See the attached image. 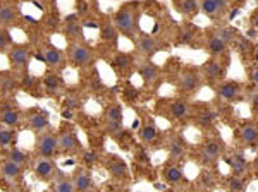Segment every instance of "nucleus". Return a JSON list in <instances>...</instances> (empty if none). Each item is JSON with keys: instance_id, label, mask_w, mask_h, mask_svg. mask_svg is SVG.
<instances>
[{"instance_id": "1", "label": "nucleus", "mask_w": 258, "mask_h": 192, "mask_svg": "<svg viewBox=\"0 0 258 192\" xmlns=\"http://www.w3.org/2000/svg\"><path fill=\"white\" fill-rule=\"evenodd\" d=\"M114 24L117 31L126 38L136 40L140 35V9L138 6L131 4V6H124L114 14Z\"/></svg>"}, {"instance_id": "2", "label": "nucleus", "mask_w": 258, "mask_h": 192, "mask_svg": "<svg viewBox=\"0 0 258 192\" xmlns=\"http://www.w3.org/2000/svg\"><path fill=\"white\" fill-rule=\"evenodd\" d=\"M7 60H9L11 70L16 74V76H23V74H28V69H30V60H31V52L28 45H19L14 43L12 47L7 50Z\"/></svg>"}, {"instance_id": "3", "label": "nucleus", "mask_w": 258, "mask_h": 192, "mask_svg": "<svg viewBox=\"0 0 258 192\" xmlns=\"http://www.w3.org/2000/svg\"><path fill=\"white\" fill-rule=\"evenodd\" d=\"M93 50H91L85 41H73L66 50L68 62L74 67H88L93 62Z\"/></svg>"}, {"instance_id": "4", "label": "nucleus", "mask_w": 258, "mask_h": 192, "mask_svg": "<svg viewBox=\"0 0 258 192\" xmlns=\"http://www.w3.org/2000/svg\"><path fill=\"white\" fill-rule=\"evenodd\" d=\"M35 151L36 156H43V158H53L60 154V148H59V136L53 134V132H41V134H36L35 139Z\"/></svg>"}, {"instance_id": "5", "label": "nucleus", "mask_w": 258, "mask_h": 192, "mask_svg": "<svg viewBox=\"0 0 258 192\" xmlns=\"http://www.w3.org/2000/svg\"><path fill=\"white\" fill-rule=\"evenodd\" d=\"M31 166H33V173H35V177L40 182H53L55 178L60 177L59 165L55 163L53 158L36 156V160L33 161Z\"/></svg>"}, {"instance_id": "6", "label": "nucleus", "mask_w": 258, "mask_h": 192, "mask_svg": "<svg viewBox=\"0 0 258 192\" xmlns=\"http://www.w3.org/2000/svg\"><path fill=\"white\" fill-rule=\"evenodd\" d=\"M203 84V77H202V72L195 67H188L181 72L179 76V81H177V87L182 94L186 96H191L195 94L197 91L202 87Z\"/></svg>"}, {"instance_id": "7", "label": "nucleus", "mask_w": 258, "mask_h": 192, "mask_svg": "<svg viewBox=\"0 0 258 192\" xmlns=\"http://www.w3.org/2000/svg\"><path fill=\"white\" fill-rule=\"evenodd\" d=\"M215 91H217L219 98L227 103H238L246 94L238 81H220L217 87H215Z\"/></svg>"}, {"instance_id": "8", "label": "nucleus", "mask_w": 258, "mask_h": 192, "mask_svg": "<svg viewBox=\"0 0 258 192\" xmlns=\"http://www.w3.org/2000/svg\"><path fill=\"white\" fill-rule=\"evenodd\" d=\"M24 124L35 134H41V132L50 131V120L41 108H31L26 115H24Z\"/></svg>"}, {"instance_id": "9", "label": "nucleus", "mask_w": 258, "mask_h": 192, "mask_svg": "<svg viewBox=\"0 0 258 192\" xmlns=\"http://www.w3.org/2000/svg\"><path fill=\"white\" fill-rule=\"evenodd\" d=\"M0 124L11 129H18L24 124V115L11 103H0Z\"/></svg>"}, {"instance_id": "10", "label": "nucleus", "mask_w": 258, "mask_h": 192, "mask_svg": "<svg viewBox=\"0 0 258 192\" xmlns=\"http://www.w3.org/2000/svg\"><path fill=\"white\" fill-rule=\"evenodd\" d=\"M224 143L219 139V137H212V139L205 141V144L200 149V156L205 163H215L222 158L224 154Z\"/></svg>"}, {"instance_id": "11", "label": "nucleus", "mask_w": 258, "mask_h": 192, "mask_svg": "<svg viewBox=\"0 0 258 192\" xmlns=\"http://www.w3.org/2000/svg\"><path fill=\"white\" fill-rule=\"evenodd\" d=\"M227 9V0H200V12L212 21L224 18Z\"/></svg>"}, {"instance_id": "12", "label": "nucleus", "mask_w": 258, "mask_h": 192, "mask_svg": "<svg viewBox=\"0 0 258 192\" xmlns=\"http://www.w3.org/2000/svg\"><path fill=\"white\" fill-rule=\"evenodd\" d=\"M40 52L43 53L45 64H47L52 70H60L66 65V60H68L66 53L62 52V50L57 48V47H53V45L45 43V47L41 48Z\"/></svg>"}, {"instance_id": "13", "label": "nucleus", "mask_w": 258, "mask_h": 192, "mask_svg": "<svg viewBox=\"0 0 258 192\" xmlns=\"http://www.w3.org/2000/svg\"><path fill=\"white\" fill-rule=\"evenodd\" d=\"M202 74L205 76V79H209L212 82H220L224 81V76H226V64H222L219 58L212 57L203 64Z\"/></svg>"}, {"instance_id": "14", "label": "nucleus", "mask_w": 258, "mask_h": 192, "mask_svg": "<svg viewBox=\"0 0 258 192\" xmlns=\"http://www.w3.org/2000/svg\"><path fill=\"white\" fill-rule=\"evenodd\" d=\"M138 74L141 77V81H143V84L147 87H155V84L159 82L160 79V69L157 67L153 62L150 60H143L138 64Z\"/></svg>"}, {"instance_id": "15", "label": "nucleus", "mask_w": 258, "mask_h": 192, "mask_svg": "<svg viewBox=\"0 0 258 192\" xmlns=\"http://www.w3.org/2000/svg\"><path fill=\"white\" fill-rule=\"evenodd\" d=\"M135 43H136V50H138V53L141 57L147 58V60L148 58H152L157 52H159V43H157V40L153 38L152 35L140 33V35L136 36Z\"/></svg>"}, {"instance_id": "16", "label": "nucleus", "mask_w": 258, "mask_h": 192, "mask_svg": "<svg viewBox=\"0 0 258 192\" xmlns=\"http://www.w3.org/2000/svg\"><path fill=\"white\" fill-rule=\"evenodd\" d=\"M19 19V9L12 2L0 0V28L9 29Z\"/></svg>"}, {"instance_id": "17", "label": "nucleus", "mask_w": 258, "mask_h": 192, "mask_svg": "<svg viewBox=\"0 0 258 192\" xmlns=\"http://www.w3.org/2000/svg\"><path fill=\"white\" fill-rule=\"evenodd\" d=\"M59 148H60V153H64V154H76L83 151L80 137L74 134L73 131L62 132L59 136Z\"/></svg>"}, {"instance_id": "18", "label": "nucleus", "mask_w": 258, "mask_h": 192, "mask_svg": "<svg viewBox=\"0 0 258 192\" xmlns=\"http://www.w3.org/2000/svg\"><path fill=\"white\" fill-rule=\"evenodd\" d=\"M0 175H2V178H6L7 182L16 183V182H21V178H23L24 168H21L14 161L4 158V160L0 161Z\"/></svg>"}, {"instance_id": "19", "label": "nucleus", "mask_w": 258, "mask_h": 192, "mask_svg": "<svg viewBox=\"0 0 258 192\" xmlns=\"http://www.w3.org/2000/svg\"><path fill=\"white\" fill-rule=\"evenodd\" d=\"M238 141L243 146H256L258 144V124L244 122L238 129Z\"/></svg>"}, {"instance_id": "20", "label": "nucleus", "mask_w": 258, "mask_h": 192, "mask_svg": "<svg viewBox=\"0 0 258 192\" xmlns=\"http://www.w3.org/2000/svg\"><path fill=\"white\" fill-rule=\"evenodd\" d=\"M73 180L78 192H93V177L88 168H76L73 173Z\"/></svg>"}, {"instance_id": "21", "label": "nucleus", "mask_w": 258, "mask_h": 192, "mask_svg": "<svg viewBox=\"0 0 258 192\" xmlns=\"http://www.w3.org/2000/svg\"><path fill=\"white\" fill-rule=\"evenodd\" d=\"M105 166H107V170H109V173L114 178H117V180H126L129 177V170H127L126 161L120 160L117 156H109Z\"/></svg>"}, {"instance_id": "22", "label": "nucleus", "mask_w": 258, "mask_h": 192, "mask_svg": "<svg viewBox=\"0 0 258 192\" xmlns=\"http://www.w3.org/2000/svg\"><path fill=\"white\" fill-rule=\"evenodd\" d=\"M138 137H140L141 143H145L148 146L155 144L157 141L160 139V132H159V129H157L155 122H153V120H148L147 124L141 125L138 129Z\"/></svg>"}, {"instance_id": "23", "label": "nucleus", "mask_w": 258, "mask_h": 192, "mask_svg": "<svg viewBox=\"0 0 258 192\" xmlns=\"http://www.w3.org/2000/svg\"><path fill=\"white\" fill-rule=\"evenodd\" d=\"M164 180L170 183V185H181L184 182V170L179 163H172V165H167L164 168V173H162Z\"/></svg>"}, {"instance_id": "24", "label": "nucleus", "mask_w": 258, "mask_h": 192, "mask_svg": "<svg viewBox=\"0 0 258 192\" xmlns=\"http://www.w3.org/2000/svg\"><path fill=\"white\" fill-rule=\"evenodd\" d=\"M205 47H207V50H209L210 55L215 57V58H220L222 55H226L227 53V43H224L217 35H214V33H210V35L207 36Z\"/></svg>"}, {"instance_id": "25", "label": "nucleus", "mask_w": 258, "mask_h": 192, "mask_svg": "<svg viewBox=\"0 0 258 192\" xmlns=\"http://www.w3.org/2000/svg\"><path fill=\"white\" fill-rule=\"evenodd\" d=\"M18 89V79L12 70H6V72H0V94L9 96L14 94Z\"/></svg>"}, {"instance_id": "26", "label": "nucleus", "mask_w": 258, "mask_h": 192, "mask_svg": "<svg viewBox=\"0 0 258 192\" xmlns=\"http://www.w3.org/2000/svg\"><path fill=\"white\" fill-rule=\"evenodd\" d=\"M167 112H169V115L172 117V119L182 120V119H186V117L191 114V107H189V103L184 102V100H174V102L169 103Z\"/></svg>"}, {"instance_id": "27", "label": "nucleus", "mask_w": 258, "mask_h": 192, "mask_svg": "<svg viewBox=\"0 0 258 192\" xmlns=\"http://www.w3.org/2000/svg\"><path fill=\"white\" fill-rule=\"evenodd\" d=\"M227 163L231 166L232 173L238 175V177H243V175H246L249 172V165L246 161V158L241 156V154H231V156L227 158Z\"/></svg>"}, {"instance_id": "28", "label": "nucleus", "mask_w": 258, "mask_h": 192, "mask_svg": "<svg viewBox=\"0 0 258 192\" xmlns=\"http://www.w3.org/2000/svg\"><path fill=\"white\" fill-rule=\"evenodd\" d=\"M179 137L181 136L170 139V143H169V158L174 163H179V161H182L186 158V146Z\"/></svg>"}, {"instance_id": "29", "label": "nucleus", "mask_w": 258, "mask_h": 192, "mask_svg": "<svg viewBox=\"0 0 258 192\" xmlns=\"http://www.w3.org/2000/svg\"><path fill=\"white\" fill-rule=\"evenodd\" d=\"M174 6L186 18H193L200 12V0H174Z\"/></svg>"}, {"instance_id": "30", "label": "nucleus", "mask_w": 258, "mask_h": 192, "mask_svg": "<svg viewBox=\"0 0 258 192\" xmlns=\"http://www.w3.org/2000/svg\"><path fill=\"white\" fill-rule=\"evenodd\" d=\"M41 82H43L45 89H47V93L50 94H57L62 91V87H64V81L57 76L55 72H47L41 79Z\"/></svg>"}, {"instance_id": "31", "label": "nucleus", "mask_w": 258, "mask_h": 192, "mask_svg": "<svg viewBox=\"0 0 258 192\" xmlns=\"http://www.w3.org/2000/svg\"><path fill=\"white\" fill-rule=\"evenodd\" d=\"M6 158H7V160H11V161H14L16 165H19L21 168H24V170L31 165V156L26 151L19 149V148H12L11 151H7Z\"/></svg>"}, {"instance_id": "32", "label": "nucleus", "mask_w": 258, "mask_h": 192, "mask_svg": "<svg viewBox=\"0 0 258 192\" xmlns=\"http://www.w3.org/2000/svg\"><path fill=\"white\" fill-rule=\"evenodd\" d=\"M18 141V132L16 129L6 127L0 124V149H7Z\"/></svg>"}, {"instance_id": "33", "label": "nucleus", "mask_w": 258, "mask_h": 192, "mask_svg": "<svg viewBox=\"0 0 258 192\" xmlns=\"http://www.w3.org/2000/svg\"><path fill=\"white\" fill-rule=\"evenodd\" d=\"M52 192H78L76 185H74L73 177H64L60 175L59 178L52 182Z\"/></svg>"}, {"instance_id": "34", "label": "nucleus", "mask_w": 258, "mask_h": 192, "mask_svg": "<svg viewBox=\"0 0 258 192\" xmlns=\"http://www.w3.org/2000/svg\"><path fill=\"white\" fill-rule=\"evenodd\" d=\"M117 28H115L114 21H105V23L100 26V38L103 41H109V43H115V40H117Z\"/></svg>"}, {"instance_id": "35", "label": "nucleus", "mask_w": 258, "mask_h": 192, "mask_svg": "<svg viewBox=\"0 0 258 192\" xmlns=\"http://www.w3.org/2000/svg\"><path fill=\"white\" fill-rule=\"evenodd\" d=\"M214 35H217L220 40L224 41V43H227V45H231V43H236V41H239V36H238V33L234 31L232 28H227V26H217V28H214Z\"/></svg>"}, {"instance_id": "36", "label": "nucleus", "mask_w": 258, "mask_h": 192, "mask_svg": "<svg viewBox=\"0 0 258 192\" xmlns=\"http://www.w3.org/2000/svg\"><path fill=\"white\" fill-rule=\"evenodd\" d=\"M64 33L69 36L71 40L80 41V40L83 38V24H80V23H73V18H69V23L66 24Z\"/></svg>"}, {"instance_id": "37", "label": "nucleus", "mask_w": 258, "mask_h": 192, "mask_svg": "<svg viewBox=\"0 0 258 192\" xmlns=\"http://www.w3.org/2000/svg\"><path fill=\"white\" fill-rule=\"evenodd\" d=\"M226 190L227 192H244L246 190V183H244L243 177L232 173L226 180Z\"/></svg>"}, {"instance_id": "38", "label": "nucleus", "mask_w": 258, "mask_h": 192, "mask_svg": "<svg viewBox=\"0 0 258 192\" xmlns=\"http://www.w3.org/2000/svg\"><path fill=\"white\" fill-rule=\"evenodd\" d=\"M195 40V26L184 24L179 29V45H189Z\"/></svg>"}, {"instance_id": "39", "label": "nucleus", "mask_w": 258, "mask_h": 192, "mask_svg": "<svg viewBox=\"0 0 258 192\" xmlns=\"http://www.w3.org/2000/svg\"><path fill=\"white\" fill-rule=\"evenodd\" d=\"M214 120H215V112L212 110H203L202 114L197 117V124L202 125V127H212L214 125Z\"/></svg>"}, {"instance_id": "40", "label": "nucleus", "mask_w": 258, "mask_h": 192, "mask_svg": "<svg viewBox=\"0 0 258 192\" xmlns=\"http://www.w3.org/2000/svg\"><path fill=\"white\" fill-rule=\"evenodd\" d=\"M105 120H122V107L119 103H112L105 108Z\"/></svg>"}, {"instance_id": "41", "label": "nucleus", "mask_w": 258, "mask_h": 192, "mask_svg": "<svg viewBox=\"0 0 258 192\" xmlns=\"http://www.w3.org/2000/svg\"><path fill=\"white\" fill-rule=\"evenodd\" d=\"M12 45L14 43H12V36H11L9 29L0 28V53H4V52L7 53V50H9Z\"/></svg>"}, {"instance_id": "42", "label": "nucleus", "mask_w": 258, "mask_h": 192, "mask_svg": "<svg viewBox=\"0 0 258 192\" xmlns=\"http://www.w3.org/2000/svg\"><path fill=\"white\" fill-rule=\"evenodd\" d=\"M105 129L110 136H119L124 131L122 120H105Z\"/></svg>"}, {"instance_id": "43", "label": "nucleus", "mask_w": 258, "mask_h": 192, "mask_svg": "<svg viewBox=\"0 0 258 192\" xmlns=\"http://www.w3.org/2000/svg\"><path fill=\"white\" fill-rule=\"evenodd\" d=\"M198 183L200 187H203V189H210V187H214V175L209 173V172H202L198 175Z\"/></svg>"}, {"instance_id": "44", "label": "nucleus", "mask_w": 258, "mask_h": 192, "mask_svg": "<svg viewBox=\"0 0 258 192\" xmlns=\"http://www.w3.org/2000/svg\"><path fill=\"white\" fill-rule=\"evenodd\" d=\"M131 57L127 55V53H119L117 57H115V65L117 67H120V69H126V67H129L131 65Z\"/></svg>"}, {"instance_id": "45", "label": "nucleus", "mask_w": 258, "mask_h": 192, "mask_svg": "<svg viewBox=\"0 0 258 192\" xmlns=\"http://www.w3.org/2000/svg\"><path fill=\"white\" fill-rule=\"evenodd\" d=\"M246 102H248L253 108H258V89H256V91H249V93H246Z\"/></svg>"}, {"instance_id": "46", "label": "nucleus", "mask_w": 258, "mask_h": 192, "mask_svg": "<svg viewBox=\"0 0 258 192\" xmlns=\"http://www.w3.org/2000/svg\"><path fill=\"white\" fill-rule=\"evenodd\" d=\"M248 76H249V82H251V84L255 86V87H258V65H256V67L249 69Z\"/></svg>"}, {"instance_id": "47", "label": "nucleus", "mask_w": 258, "mask_h": 192, "mask_svg": "<svg viewBox=\"0 0 258 192\" xmlns=\"http://www.w3.org/2000/svg\"><path fill=\"white\" fill-rule=\"evenodd\" d=\"M249 24H251L253 31H256V33H258V11H255V12L251 14V18H249Z\"/></svg>"}, {"instance_id": "48", "label": "nucleus", "mask_w": 258, "mask_h": 192, "mask_svg": "<svg viewBox=\"0 0 258 192\" xmlns=\"http://www.w3.org/2000/svg\"><path fill=\"white\" fill-rule=\"evenodd\" d=\"M85 160H86V163H95V161L98 160V156H97L95 153L86 151V153H85Z\"/></svg>"}, {"instance_id": "49", "label": "nucleus", "mask_w": 258, "mask_h": 192, "mask_svg": "<svg viewBox=\"0 0 258 192\" xmlns=\"http://www.w3.org/2000/svg\"><path fill=\"white\" fill-rule=\"evenodd\" d=\"M251 168H253V173H255V175H258V156L255 158V161H253Z\"/></svg>"}, {"instance_id": "50", "label": "nucleus", "mask_w": 258, "mask_h": 192, "mask_svg": "<svg viewBox=\"0 0 258 192\" xmlns=\"http://www.w3.org/2000/svg\"><path fill=\"white\" fill-rule=\"evenodd\" d=\"M141 125H140V120H135V122H133V129H140Z\"/></svg>"}, {"instance_id": "51", "label": "nucleus", "mask_w": 258, "mask_h": 192, "mask_svg": "<svg viewBox=\"0 0 258 192\" xmlns=\"http://www.w3.org/2000/svg\"><path fill=\"white\" fill-rule=\"evenodd\" d=\"M167 192H170V190H167Z\"/></svg>"}]
</instances>
